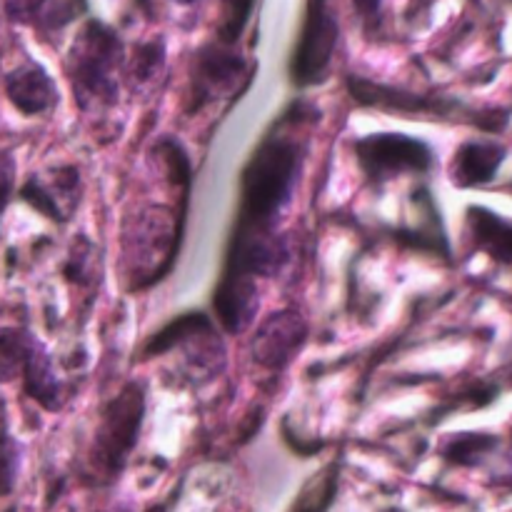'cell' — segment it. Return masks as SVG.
<instances>
[{"label":"cell","mask_w":512,"mask_h":512,"mask_svg":"<svg viewBox=\"0 0 512 512\" xmlns=\"http://www.w3.org/2000/svg\"><path fill=\"white\" fill-rule=\"evenodd\" d=\"M305 105H293L263 138L240 175L235 233H270L288 208L305 158Z\"/></svg>","instance_id":"6da1fadb"},{"label":"cell","mask_w":512,"mask_h":512,"mask_svg":"<svg viewBox=\"0 0 512 512\" xmlns=\"http://www.w3.org/2000/svg\"><path fill=\"white\" fill-rule=\"evenodd\" d=\"M183 235V210L148 205L123 233L125 273L130 290H148L173 270Z\"/></svg>","instance_id":"7a4b0ae2"},{"label":"cell","mask_w":512,"mask_h":512,"mask_svg":"<svg viewBox=\"0 0 512 512\" xmlns=\"http://www.w3.org/2000/svg\"><path fill=\"white\" fill-rule=\"evenodd\" d=\"M123 63V43L105 23L83 25L68 53V75L75 103L83 110L108 108L118 98V70Z\"/></svg>","instance_id":"3957f363"},{"label":"cell","mask_w":512,"mask_h":512,"mask_svg":"<svg viewBox=\"0 0 512 512\" xmlns=\"http://www.w3.org/2000/svg\"><path fill=\"white\" fill-rule=\"evenodd\" d=\"M348 90L353 95V100L363 108H375L385 110V113H398L403 118H418V115H430V118H460V115H473L475 125L488 133L503 128L508 123V115L498 113H483L475 115L465 108L458 100L448 98V95H423L413 93V90L395 88V85L375 83V80L358 78V75H350L348 78Z\"/></svg>","instance_id":"277c9868"},{"label":"cell","mask_w":512,"mask_h":512,"mask_svg":"<svg viewBox=\"0 0 512 512\" xmlns=\"http://www.w3.org/2000/svg\"><path fill=\"white\" fill-rule=\"evenodd\" d=\"M145 418V390L140 383H128L103 410L98 438H95V460L100 468H123L130 450L138 443L140 425Z\"/></svg>","instance_id":"5b68a950"},{"label":"cell","mask_w":512,"mask_h":512,"mask_svg":"<svg viewBox=\"0 0 512 512\" xmlns=\"http://www.w3.org/2000/svg\"><path fill=\"white\" fill-rule=\"evenodd\" d=\"M353 150L363 173L378 183L403 173H428L435 165L433 148L405 133L365 135L355 140Z\"/></svg>","instance_id":"8992f818"},{"label":"cell","mask_w":512,"mask_h":512,"mask_svg":"<svg viewBox=\"0 0 512 512\" xmlns=\"http://www.w3.org/2000/svg\"><path fill=\"white\" fill-rule=\"evenodd\" d=\"M338 35V18L330 10L328 0H310L300 40L290 58V80L298 88L318 85L328 78Z\"/></svg>","instance_id":"52a82bcc"},{"label":"cell","mask_w":512,"mask_h":512,"mask_svg":"<svg viewBox=\"0 0 512 512\" xmlns=\"http://www.w3.org/2000/svg\"><path fill=\"white\" fill-rule=\"evenodd\" d=\"M305 338H308V323H305L303 315L298 310H280V313H273L268 320H263L258 333L253 335L250 353L260 368L275 373V370H285L293 363L298 350L303 348Z\"/></svg>","instance_id":"ba28073f"},{"label":"cell","mask_w":512,"mask_h":512,"mask_svg":"<svg viewBox=\"0 0 512 512\" xmlns=\"http://www.w3.org/2000/svg\"><path fill=\"white\" fill-rule=\"evenodd\" d=\"M243 75L245 60L238 53H233L230 45L220 43V40L215 45H205L198 53V60H195L193 95H190L193 105H190V110H200L210 100L233 90Z\"/></svg>","instance_id":"9c48e42d"},{"label":"cell","mask_w":512,"mask_h":512,"mask_svg":"<svg viewBox=\"0 0 512 512\" xmlns=\"http://www.w3.org/2000/svg\"><path fill=\"white\" fill-rule=\"evenodd\" d=\"M20 198L25 203L33 205L38 213H43L45 218L58 220V223H65V220L73 215L75 205L80 200V173L78 168H58L53 170L48 180L33 178L23 185L20 190Z\"/></svg>","instance_id":"30bf717a"},{"label":"cell","mask_w":512,"mask_h":512,"mask_svg":"<svg viewBox=\"0 0 512 512\" xmlns=\"http://www.w3.org/2000/svg\"><path fill=\"white\" fill-rule=\"evenodd\" d=\"M5 95L23 115H43L58 103V88L43 65L25 63L5 75Z\"/></svg>","instance_id":"8fae6325"},{"label":"cell","mask_w":512,"mask_h":512,"mask_svg":"<svg viewBox=\"0 0 512 512\" xmlns=\"http://www.w3.org/2000/svg\"><path fill=\"white\" fill-rule=\"evenodd\" d=\"M258 285L250 278H235V275H220V283L213 295V308L220 325L230 335H238L253 323L258 310Z\"/></svg>","instance_id":"7c38bea8"},{"label":"cell","mask_w":512,"mask_h":512,"mask_svg":"<svg viewBox=\"0 0 512 512\" xmlns=\"http://www.w3.org/2000/svg\"><path fill=\"white\" fill-rule=\"evenodd\" d=\"M505 160V148L490 140H470L455 153L450 178L458 188H475L495 178Z\"/></svg>","instance_id":"4fadbf2b"},{"label":"cell","mask_w":512,"mask_h":512,"mask_svg":"<svg viewBox=\"0 0 512 512\" xmlns=\"http://www.w3.org/2000/svg\"><path fill=\"white\" fill-rule=\"evenodd\" d=\"M468 225L480 250L498 263L512 265V223L488 208H468Z\"/></svg>","instance_id":"5bb4252c"},{"label":"cell","mask_w":512,"mask_h":512,"mask_svg":"<svg viewBox=\"0 0 512 512\" xmlns=\"http://www.w3.org/2000/svg\"><path fill=\"white\" fill-rule=\"evenodd\" d=\"M23 390L30 400H35L45 410H58L63 405V385L55 375L48 350L40 343L33 348L23 370Z\"/></svg>","instance_id":"9a60e30c"},{"label":"cell","mask_w":512,"mask_h":512,"mask_svg":"<svg viewBox=\"0 0 512 512\" xmlns=\"http://www.w3.org/2000/svg\"><path fill=\"white\" fill-rule=\"evenodd\" d=\"M415 200H418V213L420 220L415 228L400 230L398 240L400 243L410 245V248L428 250V253H448V240H445L443 225H440V213L435 208L433 198H430L428 190H420L415 193Z\"/></svg>","instance_id":"2e32d148"},{"label":"cell","mask_w":512,"mask_h":512,"mask_svg":"<svg viewBox=\"0 0 512 512\" xmlns=\"http://www.w3.org/2000/svg\"><path fill=\"white\" fill-rule=\"evenodd\" d=\"M208 323H213V320H210L205 313H198V310H190V313L178 315V318L165 323L158 333L150 335V338L145 340L143 348H140V355L148 360V358H158V355H165V353H173V350L178 348L188 335H193L195 330H200Z\"/></svg>","instance_id":"e0dca14e"},{"label":"cell","mask_w":512,"mask_h":512,"mask_svg":"<svg viewBox=\"0 0 512 512\" xmlns=\"http://www.w3.org/2000/svg\"><path fill=\"white\" fill-rule=\"evenodd\" d=\"M38 340L23 328H0V383L23 378L30 353Z\"/></svg>","instance_id":"ac0fdd59"},{"label":"cell","mask_w":512,"mask_h":512,"mask_svg":"<svg viewBox=\"0 0 512 512\" xmlns=\"http://www.w3.org/2000/svg\"><path fill=\"white\" fill-rule=\"evenodd\" d=\"M165 63V43L160 38L145 40L135 48L133 60H130V78L138 85L150 83L160 73Z\"/></svg>","instance_id":"d6986e66"},{"label":"cell","mask_w":512,"mask_h":512,"mask_svg":"<svg viewBox=\"0 0 512 512\" xmlns=\"http://www.w3.org/2000/svg\"><path fill=\"white\" fill-rule=\"evenodd\" d=\"M255 0H223V13H220L218 25V40L225 45L238 43L243 35L245 25H248L250 15H253Z\"/></svg>","instance_id":"ffe728a7"},{"label":"cell","mask_w":512,"mask_h":512,"mask_svg":"<svg viewBox=\"0 0 512 512\" xmlns=\"http://www.w3.org/2000/svg\"><path fill=\"white\" fill-rule=\"evenodd\" d=\"M78 15L75 0H38L30 18L43 30H60Z\"/></svg>","instance_id":"44dd1931"},{"label":"cell","mask_w":512,"mask_h":512,"mask_svg":"<svg viewBox=\"0 0 512 512\" xmlns=\"http://www.w3.org/2000/svg\"><path fill=\"white\" fill-rule=\"evenodd\" d=\"M90 273H93V268H90V245L83 240V250L70 255L68 265H65V278H68L70 283L88 285Z\"/></svg>","instance_id":"7402d4cb"},{"label":"cell","mask_w":512,"mask_h":512,"mask_svg":"<svg viewBox=\"0 0 512 512\" xmlns=\"http://www.w3.org/2000/svg\"><path fill=\"white\" fill-rule=\"evenodd\" d=\"M490 445H495L493 438H485V435H463V438L453 440V445L448 448V455H453L455 460L465 463V455L483 453Z\"/></svg>","instance_id":"603a6c76"},{"label":"cell","mask_w":512,"mask_h":512,"mask_svg":"<svg viewBox=\"0 0 512 512\" xmlns=\"http://www.w3.org/2000/svg\"><path fill=\"white\" fill-rule=\"evenodd\" d=\"M13 183H15V165L10 158L0 160V213L8 205L10 193H13Z\"/></svg>","instance_id":"cb8c5ba5"},{"label":"cell","mask_w":512,"mask_h":512,"mask_svg":"<svg viewBox=\"0 0 512 512\" xmlns=\"http://www.w3.org/2000/svg\"><path fill=\"white\" fill-rule=\"evenodd\" d=\"M353 3H355V10H358L365 20H373L378 18L383 0H353Z\"/></svg>","instance_id":"d4e9b609"},{"label":"cell","mask_w":512,"mask_h":512,"mask_svg":"<svg viewBox=\"0 0 512 512\" xmlns=\"http://www.w3.org/2000/svg\"><path fill=\"white\" fill-rule=\"evenodd\" d=\"M175 3H180V5H190V3H195V0H175Z\"/></svg>","instance_id":"484cf974"}]
</instances>
